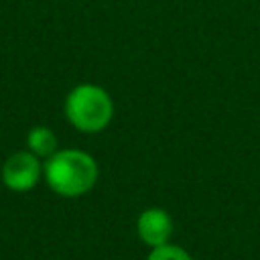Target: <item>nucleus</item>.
<instances>
[{"label":"nucleus","mask_w":260,"mask_h":260,"mask_svg":"<svg viewBox=\"0 0 260 260\" xmlns=\"http://www.w3.org/2000/svg\"><path fill=\"white\" fill-rule=\"evenodd\" d=\"M146 260H193V258H191V254H189L185 248L167 242V244H162V246L150 248Z\"/></svg>","instance_id":"obj_6"},{"label":"nucleus","mask_w":260,"mask_h":260,"mask_svg":"<svg viewBox=\"0 0 260 260\" xmlns=\"http://www.w3.org/2000/svg\"><path fill=\"white\" fill-rule=\"evenodd\" d=\"M98 162L81 148H63L51 154L43 165V177L49 189L61 197H81L98 183Z\"/></svg>","instance_id":"obj_1"},{"label":"nucleus","mask_w":260,"mask_h":260,"mask_svg":"<svg viewBox=\"0 0 260 260\" xmlns=\"http://www.w3.org/2000/svg\"><path fill=\"white\" fill-rule=\"evenodd\" d=\"M26 146L32 154H37L39 158H49L51 154H55L57 148V134L49 128V126H32L26 134Z\"/></svg>","instance_id":"obj_5"},{"label":"nucleus","mask_w":260,"mask_h":260,"mask_svg":"<svg viewBox=\"0 0 260 260\" xmlns=\"http://www.w3.org/2000/svg\"><path fill=\"white\" fill-rule=\"evenodd\" d=\"M173 217L162 207H146L136 217V234L142 244L156 248L171 240L173 236Z\"/></svg>","instance_id":"obj_4"},{"label":"nucleus","mask_w":260,"mask_h":260,"mask_svg":"<svg viewBox=\"0 0 260 260\" xmlns=\"http://www.w3.org/2000/svg\"><path fill=\"white\" fill-rule=\"evenodd\" d=\"M63 112L75 130L95 134L110 126L114 118V100L108 89L98 83H79L67 93Z\"/></svg>","instance_id":"obj_2"},{"label":"nucleus","mask_w":260,"mask_h":260,"mask_svg":"<svg viewBox=\"0 0 260 260\" xmlns=\"http://www.w3.org/2000/svg\"><path fill=\"white\" fill-rule=\"evenodd\" d=\"M0 177H2L4 187L14 193L32 191L43 177L41 158L32 154L30 150H16L4 160Z\"/></svg>","instance_id":"obj_3"}]
</instances>
